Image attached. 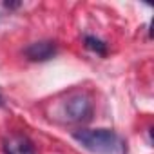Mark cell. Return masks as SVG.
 <instances>
[{"label":"cell","instance_id":"1","mask_svg":"<svg viewBox=\"0 0 154 154\" xmlns=\"http://www.w3.org/2000/svg\"><path fill=\"white\" fill-rule=\"evenodd\" d=\"M72 138L93 154H125V141L111 129H80Z\"/></svg>","mask_w":154,"mask_h":154},{"label":"cell","instance_id":"2","mask_svg":"<svg viewBox=\"0 0 154 154\" xmlns=\"http://www.w3.org/2000/svg\"><path fill=\"white\" fill-rule=\"evenodd\" d=\"M65 116L69 122H76V123H82L91 120L93 116V103L85 94H76L72 98L67 100L65 103Z\"/></svg>","mask_w":154,"mask_h":154},{"label":"cell","instance_id":"3","mask_svg":"<svg viewBox=\"0 0 154 154\" xmlns=\"http://www.w3.org/2000/svg\"><path fill=\"white\" fill-rule=\"evenodd\" d=\"M24 54L31 62H47L56 54V44L53 40H40L33 42L24 49Z\"/></svg>","mask_w":154,"mask_h":154},{"label":"cell","instance_id":"4","mask_svg":"<svg viewBox=\"0 0 154 154\" xmlns=\"http://www.w3.org/2000/svg\"><path fill=\"white\" fill-rule=\"evenodd\" d=\"M6 154H35V145L26 134H11L4 141Z\"/></svg>","mask_w":154,"mask_h":154},{"label":"cell","instance_id":"5","mask_svg":"<svg viewBox=\"0 0 154 154\" xmlns=\"http://www.w3.org/2000/svg\"><path fill=\"white\" fill-rule=\"evenodd\" d=\"M84 45H85L89 51H93V53H96V54H100V56H105V54H107V44H105L103 40L93 36V35H85V36H84Z\"/></svg>","mask_w":154,"mask_h":154},{"label":"cell","instance_id":"6","mask_svg":"<svg viewBox=\"0 0 154 154\" xmlns=\"http://www.w3.org/2000/svg\"><path fill=\"white\" fill-rule=\"evenodd\" d=\"M20 6H22V2H4V8H8V9H17Z\"/></svg>","mask_w":154,"mask_h":154},{"label":"cell","instance_id":"7","mask_svg":"<svg viewBox=\"0 0 154 154\" xmlns=\"http://www.w3.org/2000/svg\"><path fill=\"white\" fill-rule=\"evenodd\" d=\"M2 103H4V100H2V96H0V105H2Z\"/></svg>","mask_w":154,"mask_h":154}]
</instances>
